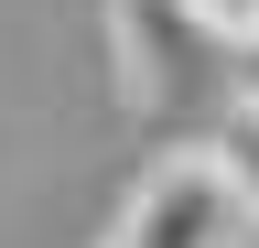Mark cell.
Masks as SVG:
<instances>
[{
  "instance_id": "1",
  "label": "cell",
  "mask_w": 259,
  "mask_h": 248,
  "mask_svg": "<svg viewBox=\"0 0 259 248\" xmlns=\"http://www.w3.org/2000/svg\"><path fill=\"white\" fill-rule=\"evenodd\" d=\"M108 248H248V205L205 162V140H194V151H173V162L141 173V194H130Z\"/></svg>"
},
{
  "instance_id": "2",
  "label": "cell",
  "mask_w": 259,
  "mask_h": 248,
  "mask_svg": "<svg viewBox=\"0 0 259 248\" xmlns=\"http://www.w3.org/2000/svg\"><path fill=\"white\" fill-rule=\"evenodd\" d=\"M108 43H119L130 108H173V97H194V54H205V33H194L173 0H108Z\"/></svg>"
},
{
  "instance_id": "5",
  "label": "cell",
  "mask_w": 259,
  "mask_h": 248,
  "mask_svg": "<svg viewBox=\"0 0 259 248\" xmlns=\"http://www.w3.org/2000/svg\"><path fill=\"white\" fill-rule=\"evenodd\" d=\"M227 97H238V108H259V43H238V54H227Z\"/></svg>"
},
{
  "instance_id": "3",
  "label": "cell",
  "mask_w": 259,
  "mask_h": 248,
  "mask_svg": "<svg viewBox=\"0 0 259 248\" xmlns=\"http://www.w3.org/2000/svg\"><path fill=\"white\" fill-rule=\"evenodd\" d=\"M205 162L238 183V205H248V227H259V108H238V97H227V119L205 130Z\"/></svg>"
},
{
  "instance_id": "4",
  "label": "cell",
  "mask_w": 259,
  "mask_h": 248,
  "mask_svg": "<svg viewBox=\"0 0 259 248\" xmlns=\"http://www.w3.org/2000/svg\"><path fill=\"white\" fill-rule=\"evenodd\" d=\"M173 11L205 33L216 54H238V43H259V0H173Z\"/></svg>"
}]
</instances>
